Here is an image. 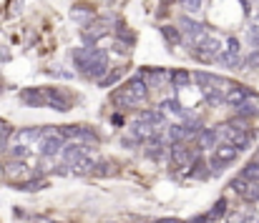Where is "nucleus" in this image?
<instances>
[{
  "label": "nucleus",
  "instance_id": "obj_1",
  "mask_svg": "<svg viewBox=\"0 0 259 223\" xmlns=\"http://www.w3.org/2000/svg\"><path fill=\"white\" fill-rule=\"evenodd\" d=\"M194 48H196V50H194V58H196V60H201V63H211V60H216V58H219V53L224 50L221 41H219V38H211V35L201 38Z\"/></svg>",
  "mask_w": 259,
  "mask_h": 223
},
{
  "label": "nucleus",
  "instance_id": "obj_2",
  "mask_svg": "<svg viewBox=\"0 0 259 223\" xmlns=\"http://www.w3.org/2000/svg\"><path fill=\"white\" fill-rule=\"evenodd\" d=\"M237 156H239V151H237L234 145H229V143H219V145L214 148L211 158H209V166H211L214 171H221L224 166L234 163V161H237Z\"/></svg>",
  "mask_w": 259,
  "mask_h": 223
},
{
  "label": "nucleus",
  "instance_id": "obj_3",
  "mask_svg": "<svg viewBox=\"0 0 259 223\" xmlns=\"http://www.w3.org/2000/svg\"><path fill=\"white\" fill-rule=\"evenodd\" d=\"M43 90V100L48 108L53 110H61V113H65V110H70V95L63 93L61 88H41Z\"/></svg>",
  "mask_w": 259,
  "mask_h": 223
},
{
  "label": "nucleus",
  "instance_id": "obj_4",
  "mask_svg": "<svg viewBox=\"0 0 259 223\" xmlns=\"http://www.w3.org/2000/svg\"><path fill=\"white\" fill-rule=\"evenodd\" d=\"M63 148H65V143H63V138L56 135V133H48V135H43V138L38 140V151H41L43 158H53V156L63 153Z\"/></svg>",
  "mask_w": 259,
  "mask_h": 223
},
{
  "label": "nucleus",
  "instance_id": "obj_5",
  "mask_svg": "<svg viewBox=\"0 0 259 223\" xmlns=\"http://www.w3.org/2000/svg\"><path fill=\"white\" fill-rule=\"evenodd\" d=\"M169 153H171V161L179 166V168H192L194 163V153H192V148H187V143H171L169 148Z\"/></svg>",
  "mask_w": 259,
  "mask_h": 223
},
{
  "label": "nucleus",
  "instance_id": "obj_6",
  "mask_svg": "<svg viewBox=\"0 0 259 223\" xmlns=\"http://www.w3.org/2000/svg\"><path fill=\"white\" fill-rule=\"evenodd\" d=\"M181 28H184V33L189 35V43H192V45H196L201 38H206V25L192 20L189 15H181Z\"/></svg>",
  "mask_w": 259,
  "mask_h": 223
},
{
  "label": "nucleus",
  "instance_id": "obj_7",
  "mask_svg": "<svg viewBox=\"0 0 259 223\" xmlns=\"http://www.w3.org/2000/svg\"><path fill=\"white\" fill-rule=\"evenodd\" d=\"M129 135H131L133 140H138V143H143V140H146V143H149V140H151V138L156 135V128L136 118V121H133V123L129 126Z\"/></svg>",
  "mask_w": 259,
  "mask_h": 223
},
{
  "label": "nucleus",
  "instance_id": "obj_8",
  "mask_svg": "<svg viewBox=\"0 0 259 223\" xmlns=\"http://www.w3.org/2000/svg\"><path fill=\"white\" fill-rule=\"evenodd\" d=\"M252 98H257L247 86H232V90L227 93V98H224V103L227 105H234V108H239L242 103H247V100H252Z\"/></svg>",
  "mask_w": 259,
  "mask_h": 223
},
{
  "label": "nucleus",
  "instance_id": "obj_9",
  "mask_svg": "<svg viewBox=\"0 0 259 223\" xmlns=\"http://www.w3.org/2000/svg\"><path fill=\"white\" fill-rule=\"evenodd\" d=\"M111 100H114L116 105H121V108H133V105H138V103H141V98H138L131 88H126V86H121L119 90H114Z\"/></svg>",
  "mask_w": 259,
  "mask_h": 223
},
{
  "label": "nucleus",
  "instance_id": "obj_10",
  "mask_svg": "<svg viewBox=\"0 0 259 223\" xmlns=\"http://www.w3.org/2000/svg\"><path fill=\"white\" fill-rule=\"evenodd\" d=\"M106 23L103 20H93L91 25H86L83 28V41L88 43V45H96L98 43V38H103V35H106Z\"/></svg>",
  "mask_w": 259,
  "mask_h": 223
},
{
  "label": "nucleus",
  "instance_id": "obj_11",
  "mask_svg": "<svg viewBox=\"0 0 259 223\" xmlns=\"http://www.w3.org/2000/svg\"><path fill=\"white\" fill-rule=\"evenodd\" d=\"M138 121L149 123V126H154V128L166 126V116L161 113L159 108H143V110H138Z\"/></svg>",
  "mask_w": 259,
  "mask_h": 223
},
{
  "label": "nucleus",
  "instance_id": "obj_12",
  "mask_svg": "<svg viewBox=\"0 0 259 223\" xmlns=\"http://www.w3.org/2000/svg\"><path fill=\"white\" fill-rule=\"evenodd\" d=\"M51 128V126H48ZM48 128H25V131H15V140L20 143V145H28V143H33V140H41L43 135H48L51 131Z\"/></svg>",
  "mask_w": 259,
  "mask_h": 223
},
{
  "label": "nucleus",
  "instance_id": "obj_13",
  "mask_svg": "<svg viewBox=\"0 0 259 223\" xmlns=\"http://www.w3.org/2000/svg\"><path fill=\"white\" fill-rule=\"evenodd\" d=\"M20 100L30 108H43L46 100H43V90L41 88H23L20 90Z\"/></svg>",
  "mask_w": 259,
  "mask_h": 223
},
{
  "label": "nucleus",
  "instance_id": "obj_14",
  "mask_svg": "<svg viewBox=\"0 0 259 223\" xmlns=\"http://www.w3.org/2000/svg\"><path fill=\"white\" fill-rule=\"evenodd\" d=\"M194 81L199 83V88H201V90H209V88H216V86H221V83H224V78L214 76V73H204V70L194 73Z\"/></svg>",
  "mask_w": 259,
  "mask_h": 223
},
{
  "label": "nucleus",
  "instance_id": "obj_15",
  "mask_svg": "<svg viewBox=\"0 0 259 223\" xmlns=\"http://www.w3.org/2000/svg\"><path fill=\"white\" fill-rule=\"evenodd\" d=\"M219 145V133H216V128H204L201 133H199V148L204 151V148H216Z\"/></svg>",
  "mask_w": 259,
  "mask_h": 223
},
{
  "label": "nucleus",
  "instance_id": "obj_16",
  "mask_svg": "<svg viewBox=\"0 0 259 223\" xmlns=\"http://www.w3.org/2000/svg\"><path fill=\"white\" fill-rule=\"evenodd\" d=\"M78 158H83V145H81V143H68V145L63 148V161L73 166Z\"/></svg>",
  "mask_w": 259,
  "mask_h": 223
},
{
  "label": "nucleus",
  "instance_id": "obj_17",
  "mask_svg": "<svg viewBox=\"0 0 259 223\" xmlns=\"http://www.w3.org/2000/svg\"><path fill=\"white\" fill-rule=\"evenodd\" d=\"M244 180H249V183H259V161H249L244 168H242V173H239Z\"/></svg>",
  "mask_w": 259,
  "mask_h": 223
},
{
  "label": "nucleus",
  "instance_id": "obj_18",
  "mask_svg": "<svg viewBox=\"0 0 259 223\" xmlns=\"http://www.w3.org/2000/svg\"><path fill=\"white\" fill-rule=\"evenodd\" d=\"M254 116H259V105H254L252 100H247V103H242V105L237 108V118H242V121L254 118Z\"/></svg>",
  "mask_w": 259,
  "mask_h": 223
},
{
  "label": "nucleus",
  "instance_id": "obj_19",
  "mask_svg": "<svg viewBox=\"0 0 259 223\" xmlns=\"http://www.w3.org/2000/svg\"><path fill=\"white\" fill-rule=\"evenodd\" d=\"M192 168H194V171H192V176H194V178H199V180L209 178V171H206V168H209V163H206V161H204L201 156H196V158H194Z\"/></svg>",
  "mask_w": 259,
  "mask_h": 223
},
{
  "label": "nucleus",
  "instance_id": "obj_20",
  "mask_svg": "<svg viewBox=\"0 0 259 223\" xmlns=\"http://www.w3.org/2000/svg\"><path fill=\"white\" fill-rule=\"evenodd\" d=\"M227 206H229V203H227V198H219V201L211 206V211L206 213V216H209V221H219L221 216H227Z\"/></svg>",
  "mask_w": 259,
  "mask_h": 223
},
{
  "label": "nucleus",
  "instance_id": "obj_21",
  "mask_svg": "<svg viewBox=\"0 0 259 223\" xmlns=\"http://www.w3.org/2000/svg\"><path fill=\"white\" fill-rule=\"evenodd\" d=\"M93 166H96V161H91L88 156H83V158H78L76 163H73V173H93Z\"/></svg>",
  "mask_w": 259,
  "mask_h": 223
},
{
  "label": "nucleus",
  "instance_id": "obj_22",
  "mask_svg": "<svg viewBox=\"0 0 259 223\" xmlns=\"http://www.w3.org/2000/svg\"><path fill=\"white\" fill-rule=\"evenodd\" d=\"M41 188H48V183L41 180V178H33V180H25L18 185V191H25V193H33V191H41Z\"/></svg>",
  "mask_w": 259,
  "mask_h": 223
},
{
  "label": "nucleus",
  "instance_id": "obj_23",
  "mask_svg": "<svg viewBox=\"0 0 259 223\" xmlns=\"http://www.w3.org/2000/svg\"><path fill=\"white\" fill-rule=\"evenodd\" d=\"M121 78H124V68H114V70H108V76H106L103 81H98V86H101V88H108V86L119 83Z\"/></svg>",
  "mask_w": 259,
  "mask_h": 223
},
{
  "label": "nucleus",
  "instance_id": "obj_24",
  "mask_svg": "<svg viewBox=\"0 0 259 223\" xmlns=\"http://www.w3.org/2000/svg\"><path fill=\"white\" fill-rule=\"evenodd\" d=\"M161 35H164V38H166L171 45H179V43H181V30L174 28V25H164V28H161Z\"/></svg>",
  "mask_w": 259,
  "mask_h": 223
},
{
  "label": "nucleus",
  "instance_id": "obj_25",
  "mask_svg": "<svg viewBox=\"0 0 259 223\" xmlns=\"http://www.w3.org/2000/svg\"><path fill=\"white\" fill-rule=\"evenodd\" d=\"M192 78H194V76H189L187 70H174V73H171V83H174L176 88H187Z\"/></svg>",
  "mask_w": 259,
  "mask_h": 223
},
{
  "label": "nucleus",
  "instance_id": "obj_26",
  "mask_svg": "<svg viewBox=\"0 0 259 223\" xmlns=\"http://www.w3.org/2000/svg\"><path fill=\"white\" fill-rule=\"evenodd\" d=\"M114 173H116V168H114V163H111V161H96L93 176H114Z\"/></svg>",
  "mask_w": 259,
  "mask_h": 223
},
{
  "label": "nucleus",
  "instance_id": "obj_27",
  "mask_svg": "<svg viewBox=\"0 0 259 223\" xmlns=\"http://www.w3.org/2000/svg\"><path fill=\"white\" fill-rule=\"evenodd\" d=\"M56 135L68 138V140H78V126H58L56 128Z\"/></svg>",
  "mask_w": 259,
  "mask_h": 223
},
{
  "label": "nucleus",
  "instance_id": "obj_28",
  "mask_svg": "<svg viewBox=\"0 0 259 223\" xmlns=\"http://www.w3.org/2000/svg\"><path fill=\"white\" fill-rule=\"evenodd\" d=\"M70 18H73V20H81V18L86 20V18H93V8H91V5H76V8L70 10Z\"/></svg>",
  "mask_w": 259,
  "mask_h": 223
},
{
  "label": "nucleus",
  "instance_id": "obj_29",
  "mask_svg": "<svg viewBox=\"0 0 259 223\" xmlns=\"http://www.w3.org/2000/svg\"><path fill=\"white\" fill-rule=\"evenodd\" d=\"M224 53L232 55V58H242V45H239V41H237V38H227V43H224Z\"/></svg>",
  "mask_w": 259,
  "mask_h": 223
},
{
  "label": "nucleus",
  "instance_id": "obj_30",
  "mask_svg": "<svg viewBox=\"0 0 259 223\" xmlns=\"http://www.w3.org/2000/svg\"><path fill=\"white\" fill-rule=\"evenodd\" d=\"M249 185H252V183H249V180H244V178H242V176H237V178H234V180H232V183H229V188H232V191H234V193H239V196H244V193H247V191H249Z\"/></svg>",
  "mask_w": 259,
  "mask_h": 223
},
{
  "label": "nucleus",
  "instance_id": "obj_31",
  "mask_svg": "<svg viewBox=\"0 0 259 223\" xmlns=\"http://www.w3.org/2000/svg\"><path fill=\"white\" fill-rule=\"evenodd\" d=\"M78 140H86V143H96L98 140V133L96 131H91V128H86V126H78Z\"/></svg>",
  "mask_w": 259,
  "mask_h": 223
},
{
  "label": "nucleus",
  "instance_id": "obj_32",
  "mask_svg": "<svg viewBox=\"0 0 259 223\" xmlns=\"http://www.w3.org/2000/svg\"><path fill=\"white\" fill-rule=\"evenodd\" d=\"M179 5L187 10V13H199L201 5H204V0H179Z\"/></svg>",
  "mask_w": 259,
  "mask_h": 223
},
{
  "label": "nucleus",
  "instance_id": "obj_33",
  "mask_svg": "<svg viewBox=\"0 0 259 223\" xmlns=\"http://www.w3.org/2000/svg\"><path fill=\"white\" fill-rule=\"evenodd\" d=\"M242 68H259V48H254V50L242 60Z\"/></svg>",
  "mask_w": 259,
  "mask_h": 223
},
{
  "label": "nucleus",
  "instance_id": "obj_34",
  "mask_svg": "<svg viewBox=\"0 0 259 223\" xmlns=\"http://www.w3.org/2000/svg\"><path fill=\"white\" fill-rule=\"evenodd\" d=\"M242 198H244L247 203H257V201H259V183H252V185H249V191H247Z\"/></svg>",
  "mask_w": 259,
  "mask_h": 223
},
{
  "label": "nucleus",
  "instance_id": "obj_35",
  "mask_svg": "<svg viewBox=\"0 0 259 223\" xmlns=\"http://www.w3.org/2000/svg\"><path fill=\"white\" fill-rule=\"evenodd\" d=\"M28 153H30V148H28V145H20V143L10 148V156L18 158V161H20V158H28Z\"/></svg>",
  "mask_w": 259,
  "mask_h": 223
},
{
  "label": "nucleus",
  "instance_id": "obj_36",
  "mask_svg": "<svg viewBox=\"0 0 259 223\" xmlns=\"http://www.w3.org/2000/svg\"><path fill=\"white\" fill-rule=\"evenodd\" d=\"M10 135H15V131H13V128H10L8 123H3V121H0V140L5 143V140H8Z\"/></svg>",
  "mask_w": 259,
  "mask_h": 223
},
{
  "label": "nucleus",
  "instance_id": "obj_37",
  "mask_svg": "<svg viewBox=\"0 0 259 223\" xmlns=\"http://www.w3.org/2000/svg\"><path fill=\"white\" fill-rule=\"evenodd\" d=\"M121 145H124V148H136V145H141V143H138V140H133V138L126 133V135H121Z\"/></svg>",
  "mask_w": 259,
  "mask_h": 223
},
{
  "label": "nucleus",
  "instance_id": "obj_38",
  "mask_svg": "<svg viewBox=\"0 0 259 223\" xmlns=\"http://www.w3.org/2000/svg\"><path fill=\"white\" fill-rule=\"evenodd\" d=\"M247 221H249V216H244V213H232L227 223H247Z\"/></svg>",
  "mask_w": 259,
  "mask_h": 223
},
{
  "label": "nucleus",
  "instance_id": "obj_39",
  "mask_svg": "<svg viewBox=\"0 0 259 223\" xmlns=\"http://www.w3.org/2000/svg\"><path fill=\"white\" fill-rule=\"evenodd\" d=\"M126 50H129V45H126V43H121V41H116V43H114V53H116V55H126Z\"/></svg>",
  "mask_w": 259,
  "mask_h": 223
},
{
  "label": "nucleus",
  "instance_id": "obj_40",
  "mask_svg": "<svg viewBox=\"0 0 259 223\" xmlns=\"http://www.w3.org/2000/svg\"><path fill=\"white\" fill-rule=\"evenodd\" d=\"M56 173H58V176H68L70 171H68V166H58V168H56Z\"/></svg>",
  "mask_w": 259,
  "mask_h": 223
},
{
  "label": "nucleus",
  "instance_id": "obj_41",
  "mask_svg": "<svg viewBox=\"0 0 259 223\" xmlns=\"http://www.w3.org/2000/svg\"><path fill=\"white\" fill-rule=\"evenodd\" d=\"M156 223H181L179 218H161V221H156Z\"/></svg>",
  "mask_w": 259,
  "mask_h": 223
},
{
  "label": "nucleus",
  "instance_id": "obj_42",
  "mask_svg": "<svg viewBox=\"0 0 259 223\" xmlns=\"http://www.w3.org/2000/svg\"><path fill=\"white\" fill-rule=\"evenodd\" d=\"M254 161H259V151H257V156H254Z\"/></svg>",
  "mask_w": 259,
  "mask_h": 223
},
{
  "label": "nucleus",
  "instance_id": "obj_43",
  "mask_svg": "<svg viewBox=\"0 0 259 223\" xmlns=\"http://www.w3.org/2000/svg\"><path fill=\"white\" fill-rule=\"evenodd\" d=\"M242 3H244V5H249V0H242Z\"/></svg>",
  "mask_w": 259,
  "mask_h": 223
},
{
  "label": "nucleus",
  "instance_id": "obj_44",
  "mask_svg": "<svg viewBox=\"0 0 259 223\" xmlns=\"http://www.w3.org/2000/svg\"><path fill=\"white\" fill-rule=\"evenodd\" d=\"M146 223H156V221H146Z\"/></svg>",
  "mask_w": 259,
  "mask_h": 223
},
{
  "label": "nucleus",
  "instance_id": "obj_45",
  "mask_svg": "<svg viewBox=\"0 0 259 223\" xmlns=\"http://www.w3.org/2000/svg\"><path fill=\"white\" fill-rule=\"evenodd\" d=\"M257 223H259V221H257Z\"/></svg>",
  "mask_w": 259,
  "mask_h": 223
}]
</instances>
